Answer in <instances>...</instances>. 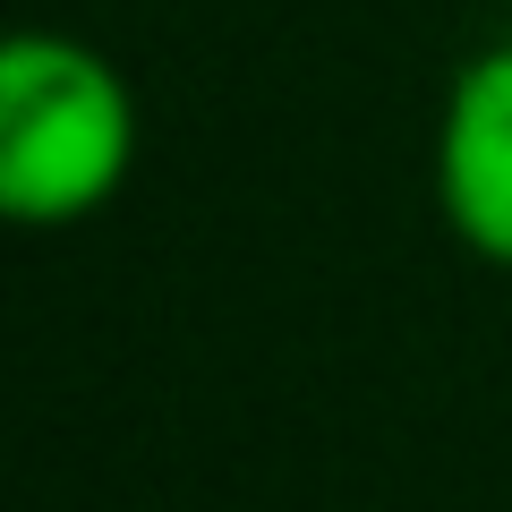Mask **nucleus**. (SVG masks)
I'll return each mask as SVG.
<instances>
[{
    "mask_svg": "<svg viewBox=\"0 0 512 512\" xmlns=\"http://www.w3.org/2000/svg\"><path fill=\"white\" fill-rule=\"evenodd\" d=\"M436 205L461 248H478L487 265H512V43L478 52L444 94Z\"/></svg>",
    "mask_w": 512,
    "mask_h": 512,
    "instance_id": "2",
    "label": "nucleus"
},
{
    "mask_svg": "<svg viewBox=\"0 0 512 512\" xmlns=\"http://www.w3.org/2000/svg\"><path fill=\"white\" fill-rule=\"evenodd\" d=\"M137 171V94L94 43L18 35L0 52V205L26 231L86 222Z\"/></svg>",
    "mask_w": 512,
    "mask_h": 512,
    "instance_id": "1",
    "label": "nucleus"
}]
</instances>
